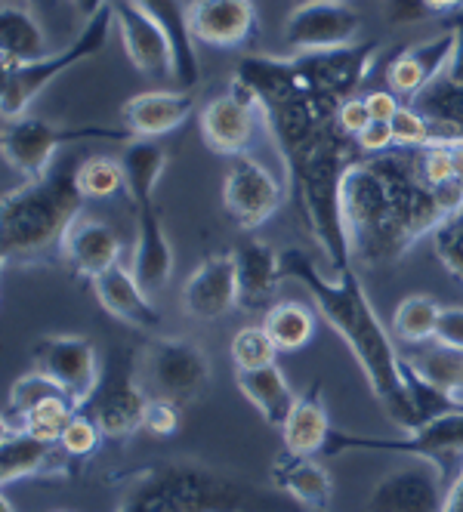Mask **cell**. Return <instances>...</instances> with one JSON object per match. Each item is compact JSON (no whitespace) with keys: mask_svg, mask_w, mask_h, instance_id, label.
Returning a JSON list of instances; mask_svg holds the SVG:
<instances>
[{"mask_svg":"<svg viewBox=\"0 0 463 512\" xmlns=\"http://www.w3.org/2000/svg\"><path fill=\"white\" fill-rule=\"evenodd\" d=\"M343 223L352 256L365 266H393L423 238L451 223L439 195L414 164L393 155L355 158L343 176Z\"/></svg>","mask_w":463,"mask_h":512,"instance_id":"1","label":"cell"},{"mask_svg":"<svg viewBox=\"0 0 463 512\" xmlns=\"http://www.w3.org/2000/svg\"><path fill=\"white\" fill-rule=\"evenodd\" d=\"M281 269H284V278L300 281L309 290L318 315H322L334 327V334L349 346L374 398L380 401L383 414L402 432H414L417 420H414V405H411L405 377H402V352L393 346V337L386 334V327L355 266L340 275H325L306 250L291 247V250H281Z\"/></svg>","mask_w":463,"mask_h":512,"instance_id":"2","label":"cell"},{"mask_svg":"<svg viewBox=\"0 0 463 512\" xmlns=\"http://www.w3.org/2000/svg\"><path fill=\"white\" fill-rule=\"evenodd\" d=\"M115 512H281L251 482L195 460H164L118 475Z\"/></svg>","mask_w":463,"mask_h":512,"instance_id":"3","label":"cell"},{"mask_svg":"<svg viewBox=\"0 0 463 512\" xmlns=\"http://www.w3.org/2000/svg\"><path fill=\"white\" fill-rule=\"evenodd\" d=\"M78 164L71 155H62L44 176L25 179L19 189L4 195L0 256L7 269H25L53 250L59 253L65 232L75 226L87 201L78 189Z\"/></svg>","mask_w":463,"mask_h":512,"instance_id":"4","label":"cell"},{"mask_svg":"<svg viewBox=\"0 0 463 512\" xmlns=\"http://www.w3.org/2000/svg\"><path fill=\"white\" fill-rule=\"evenodd\" d=\"M112 28H115V7L109 0V7H102L96 16H90L81 28V34L68 47L47 53L34 62H22V65H10L4 68V121L22 118L25 108L38 99L62 71L81 65L84 59H93L96 53L105 50L112 38Z\"/></svg>","mask_w":463,"mask_h":512,"instance_id":"5","label":"cell"},{"mask_svg":"<svg viewBox=\"0 0 463 512\" xmlns=\"http://www.w3.org/2000/svg\"><path fill=\"white\" fill-rule=\"evenodd\" d=\"M121 142L127 145L133 133L127 127H102V124H84V127H65L44 118H13L4 121V136H0V149H4L7 164L22 179L44 176L59 158V149L75 142Z\"/></svg>","mask_w":463,"mask_h":512,"instance_id":"6","label":"cell"},{"mask_svg":"<svg viewBox=\"0 0 463 512\" xmlns=\"http://www.w3.org/2000/svg\"><path fill=\"white\" fill-rule=\"evenodd\" d=\"M136 371L152 398L189 408L210 386L207 352L180 337H155L136 352Z\"/></svg>","mask_w":463,"mask_h":512,"instance_id":"7","label":"cell"},{"mask_svg":"<svg viewBox=\"0 0 463 512\" xmlns=\"http://www.w3.org/2000/svg\"><path fill=\"white\" fill-rule=\"evenodd\" d=\"M343 451L411 454L436 463L451 482H457L463 472V411L436 417L414 432H405V438H371V435H349L334 429L325 454H343Z\"/></svg>","mask_w":463,"mask_h":512,"instance_id":"8","label":"cell"},{"mask_svg":"<svg viewBox=\"0 0 463 512\" xmlns=\"http://www.w3.org/2000/svg\"><path fill=\"white\" fill-rule=\"evenodd\" d=\"M152 395L146 392L136 371V355H127L124 361L115 358L109 371L102 374L93 398L81 408L87 417L96 420L105 438L115 442H127L130 435L146 429V411H149Z\"/></svg>","mask_w":463,"mask_h":512,"instance_id":"9","label":"cell"},{"mask_svg":"<svg viewBox=\"0 0 463 512\" xmlns=\"http://www.w3.org/2000/svg\"><path fill=\"white\" fill-rule=\"evenodd\" d=\"M121 167L127 179V198L133 204L136 216V247H158L170 244L164 219L155 207V192H158V179L164 176L170 164V152L158 139H130L121 149Z\"/></svg>","mask_w":463,"mask_h":512,"instance_id":"10","label":"cell"},{"mask_svg":"<svg viewBox=\"0 0 463 512\" xmlns=\"http://www.w3.org/2000/svg\"><path fill=\"white\" fill-rule=\"evenodd\" d=\"M454 482L430 463L414 460L405 466L389 469L371 488L365 509L368 512H445Z\"/></svg>","mask_w":463,"mask_h":512,"instance_id":"11","label":"cell"},{"mask_svg":"<svg viewBox=\"0 0 463 512\" xmlns=\"http://www.w3.org/2000/svg\"><path fill=\"white\" fill-rule=\"evenodd\" d=\"M284 44L297 53H325L359 44L362 16L346 0H297L284 19Z\"/></svg>","mask_w":463,"mask_h":512,"instance_id":"12","label":"cell"},{"mask_svg":"<svg viewBox=\"0 0 463 512\" xmlns=\"http://www.w3.org/2000/svg\"><path fill=\"white\" fill-rule=\"evenodd\" d=\"M284 204V186L275 173L254 155L229 158L223 179V210L241 232H257Z\"/></svg>","mask_w":463,"mask_h":512,"instance_id":"13","label":"cell"},{"mask_svg":"<svg viewBox=\"0 0 463 512\" xmlns=\"http://www.w3.org/2000/svg\"><path fill=\"white\" fill-rule=\"evenodd\" d=\"M31 361H34V371L47 374L65 389V395L75 401L78 411L93 398L102 380L96 346L87 337H75V334L41 337L31 346Z\"/></svg>","mask_w":463,"mask_h":512,"instance_id":"14","label":"cell"},{"mask_svg":"<svg viewBox=\"0 0 463 512\" xmlns=\"http://www.w3.org/2000/svg\"><path fill=\"white\" fill-rule=\"evenodd\" d=\"M377 53H380L377 41H371V44L359 41V44L325 50V53H297V68H300L303 84L312 93L343 105L346 99L355 96V90H359L362 81L368 78Z\"/></svg>","mask_w":463,"mask_h":512,"instance_id":"15","label":"cell"},{"mask_svg":"<svg viewBox=\"0 0 463 512\" xmlns=\"http://www.w3.org/2000/svg\"><path fill=\"white\" fill-rule=\"evenodd\" d=\"M112 7H115V28L121 34V44L130 62L149 78L176 81V59L164 28L146 10L136 7L133 0H112Z\"/></svg>","mask_w":463,"mask_h":512,"instance_id":"16","label":"cell"},{"mask_svg":"<svg viewBox=\"0 0 463 512\" xmlns=\"http://www.w3.org/2000/svg\"><path fill=\"white\" fill-rule=\"evenodd\" d=\"M260 124H263L260 108L251 102H241L235 93L210 99L198 115V130L204 145L213 155L223 158L247 155V149L257 142Z\"/></svg>","mask_w":463,"mask_h":512,"instance_id":"17","label":"cell"},{"mask_svg":"<svg viewBox=\"0 0 463 512\" xmlns=\"http://www.w3.org/2000/svg\"><path fill=\"white\" fill-rule=\"evenodd\" d=\"M238 309L235 253H207L183 284V312L195 321H217Z\"/></svg>","mask_w":463,"mask_h":512,"instance_id":"18","label":"cell"},{"mask_svg":"<svg viewBox=\"0 0 463 512\" xmlns=\"http://www.w3.org/2000/svg\"><path fill=\"white\" fill-rule=\"evenodd\" d=\"M232 253L238 266V309L247 315H266L284 281L281 253L257 235H247Z\"/></svg>","mask_w":463,"mask_h":512,"instance_id":"19","label":"cell"},{"mask_svg":"<svg viewBox=\"0 0 463 512\" xmlns=\"http://www.w3.org/2000/svg\"><path fill=\"white\" fill-rule=\"evenodd\" d=\"M189 22L195 38L210 47H244L260 31L254 0H192Z\"/></svg>","mask_w":463,"mask_h":512,"instance_id":"20","label":"cell"},{"mask_svg":"<svg viewBox=\"0 0 463 512\" xmlns=\"http://www.w3.org/2000/svg\"><path fill=\"white\" fill-rule=\"evenodd\" d=\"M71 457L50 442H41L22 429L4 426L0 432V482L13 485L22 479H65Z\"/></svg>","mask_w":463,"mask_h":512,"instance_id":"21","label":"cell"},{"mask_svg":"<svg viewBox=\"0 0 463 512\" xmlns=\"http://www.w3.org/2000/svg\"><path fill=\"white\" fill-rule=\"evenodd\" d=\"M451 56H454V31L445 28L442 34H433V38L405 47L393 59V65L386 68V84L396 96L414 99L417 93H423L433 81L445 75Z\"/></svg>","mask_w":463,"mask_h":512,"instance_id":"22","label":"cell"},{"mask_svg":"<svg viewBox=\"0 0 463 512\" xmlns=\"http://www.w3.org/2000/svg\"><path fill=\"white\" fill-rule=\"evenodd\" d=\"M93 294L99 300V306L109 312L112 318L136 327V331H149V334H158L161 331V312L158 306L152 303V294L142 290V284L136 281L133 269H127L124 263L112 266L109 272H102L90 281Z\"/></svg>","mask_w":463,"mask_h":512,"instance_id":"23","label":"cell"},{"mask_svg":"<svg viewBox=\"0 0 463 512\" xmlns=\"http://www.w3.org/2000/svg\"><path fill=\"white\" fill-rule=\"evenodd\" d=\"M121 253H124V244L115 235V229L96 216H87V213H81L75 219V226L65 232L62 247H59L62 260L75 269V275H81L87 281H93L96 275L118 266Z\"/></svg>","mask_w":463,"mask_h":512,"instance_id":"24","label":"cell"},{"mask_svg":"<svg viewBox=\"0 0 463 512\" xmlns=\"http://www.w3.org/2000/svg\"><path fill=\"white\" fill-rule=\"evenodd\" d=\"M195 112V90H146L124 102V127L133 139H161Z\"/></svg>","mask_w":463,"mask_h":512,"instance_id":"25","label":"cell"},{"mask_svg":"<svg viewBox=\"0 0 463 512\" xmlns=\"http://www.w3.org/2000/svg\"><path fill=\"white\" fill-rule=\"evenodd\" d=\"M136 7L146 10L167 34L176 59V84L183 90H195L201 81V65H198V38L189 22V4L183 0H133Z\"/></svg>","mask_w":463,"mask_h":512,"instance_id":"26","label":"cell"},{"mask_svg":"<svg viewBox=\"0 0 463 512\" xmlns=\"http://www.w3.org/2000/svg\"><path fill=\"white\" fill-rule=\"evenodd\" d=\"M331 420H328V408L322 398V383H312L303 395H297V405L288 414L281 426V438H284V451L288 454H300V457H318L328 451L331 442Z\"/></svg>","mask_w":463,"mask_h":512,"instance_id":"27","label":"cell"},{"mask_svg":"<svg viewBox=\"0 0 463 512\" xmlns=\"http://www.w3.org/2000/svg\"><path fill=\"white\" fill-rule=\"evenodd\" d=\"M272 485L306 509H328L334 494V482L322 463L288 451L272 463Z\"/></svg>","mask_w":463,"mask_h":512,"instance_id":"28","label":"cell"},{"mask_svg":"<svg viewBox=\"0 0 463 512\" xmlns=\"http://www.w3.org/2000/svg\"><path fill=\"white\" fill-rule=\"evenodd\" d=\"M235 383H238L241 395L260 411V417L275 429L284 426V420H288V414L297 405V395H294L288 377H284V371L278 368V364L247 368V371L235 368Z\"/></svg>","mask_w":463,"mask_h":512,"instance_id":"29","label":"cell"},{"mask_svg":"<svg viewBox=\"0 0 463 512\" xmlns=\"http://www.w3.org/2000/svg\"><path fill=\"white\" fill-rule=\"evenodd\" d=\"M47 34L28 4H4L0 10V65H22L47 56Z\"/></svg>","mask_w":463,"mask_h":512,"instance_id":"30","label":"cell"},{"mask_svg":"<svg viewBox=\"0 0 463 512\" xmlns=\"http://www.w3.org/2000/svg\"><path fill=\"white\" fill-rule=\"evenodd\" d=\"M408 105L417 108L426 121H433L439 127L442 139L463 142V84H454L442 75L423 93H417Z\"/></svg>","mask_w":463,"mask_h":512,"instance_id":"31","label":"cell"},{"mask_svg":"<svg viewBox=\"0 0 463 512\" xmlns=\"http://www.w3.org/2000/svg\"><path fill=\"white\" fill-rule=\"evenodd\" d=\"M263 327L278 352H300L315 337V312L303 303H275L263 315Z\"/></svg>","mask_w":463,"mask_h":512,"instance_id":"32","label":"cell"},{"mask_svg":"<svg viewBox=\"0 0 463 512\" xmlns=\"http://www.w3.org/2000/svg\"><path fill=\"white\" fill-rule=\"evenodd\" d=\"M442 306L426 297V294H411L396 306L393 315V334L408 343V346H423L436 340V324H439Z\"/></svg>","mask_w":463,"mask_h":512,"instance_id":"33","label":"cell"},{"mask_svg":"<svg viewBox=\"0 0 463 512\" xmlns=\"http://www.w3.org/2000/svg\"><path fill=\"white\" fill-rule=\"evenodd\" d=\"M414 361V368L430 380L433 386H439L442 392H448L457 405L463 408V349H451V346H430L420 355H408Z\"/></svg>","mask_w":463,"mask_h":512,"instance_id":"34","label":"cell"},{"mask_svg":"<svg viewBox=\"0 0 463 512\" xmlns=\"http://www.w3.org/2000/svg\"><path fill=\"white\" fill-rule=\"evenodd\" d=\"M402 377H405V389H408V398H411V405H414L417 429L426 426L430 420H436V417L463 411L448 392H442L439 386H433L430 380H426V377L414 368V361H411L408 355H402Z\"/></svg>","mask_w":463,"mask_h":512,"instance_id":"35","label":"cell"},{"mask_svg":"<svg viewBox=\"0 0 463 512\" xmlns=\"http://www.w3.org/2000/svg\"><path fill=\"white\" fill-rule=\"evenodd\" d=\"M75 414H78V408L71 405L68 398H50V401H41L38 408H31L16 423H4V426L22 429V432L34 435V438H41V442L59 445L65 429H68V423L75 420Z\"/></svg>","mask_w":463,"mask_h":512,"instance_id":"36","label":"cell"},{"mask_svg":"<svg viewBox=\"0 0 463 512\" xmlns=\"http://www.w3.org/2000/svg\"><path fill=\"white\" fill-rule=\"evenodd\" d=\"M50 398H68L65 389L50 380L47 374L41 371H28L22 374L13 386H10V395H7V411H4V423H16L19 417H25L31 408H38L41 401H50ZM71 401V398H68ZM75 405V401H71Z\"/></svg>","mask_w":463,"mask_h":512,"instance_id":"37","label":"cell"},{"mask_svg":"<svg viewBox=\"0 0 463 512\" xmlns=\"http://www.w3.org/2000/svg\"><path fill=\"white\" fill-rule=\"evenodd\" d=\"M127 186L124 179V167L118 158L109 155H90L81 158L78 164V189L87 201H99V198H112Z\"/></svg>","mask_w":463,"mask_h":512,"instance_id":"38","label":"cell"},{"mask_svg":"<svg viewBox=\"0 0 463 512\" xmlns=\"http://www.w3.org/2000/svg\"><path fill=\"white\" fill-rule=\"evenodd\" d=\"M229 352H232L235 368L247 371V368H266V364H275L278 346L272 343L263 324H247L232 337Z\"/></svg>","mask_w":463,"mask_h":512,"instance_id":"39","label":"cell"},{"mask_svg":"<svg viewBox=\"0 0 463 512\" xmlns=\"http://www.w3.org/2000/svg\"><path fill=\"white\" fill-rule=\"evenodd\" d=\"M389 127H393V136L399 145H411V149H426V145H436L442 142V133L433 121H426L417 108L411 105H402L396 118L389 121Z\"/></svg>","mask_w":463,"mask_h":512,"instance_id":"40","label":"cell"},{"mask_svg":"<svg viewBox=\"0 0 463 512\" xmlns=\"http://www.w3.org/2000/svg\"><path fill=\"white\" fill-rule=\"evenodd\" d=\"M102 438H105V435H102V429L96 426V420L87 417L84 411H78L75 420L68 423V429H65V435H62V442H59V448H62L71 460H87L90 454H96V448H99Z\"/></svg>","mask_w":463,"mask_h":512,"instance_id":"41","label":"cell"},{"mask_svg":"<svg viewBox=\"0 0 463 512\" xmlns=\"http://www.w3.org/2000/svg\"><path fill=\"white\" fill-rule=\"evenodd\" d=\"M436 253H439V263L463 281V216L451 219L448 226H442L436 232Z\"/></svg>","mask_w":463,"mask_h":512,"instance_id":"42","label":"cell"},{"mask_svg":"<svg viewBox=\"0 0 463 512\" xmlns=\"http://www.w3.org/2000/svg\"><path fill=\"white\" fill-rule=\"evenodd\" d=\"M180 411H183V408L170 405V401L152 398V401H149V411H146V429H149L152 435H164V438H167V435H176V432H180V423H183Z\"/></svg>","mask_w":463,"mask_h":512,"instance_id":"43","label":"cell"},{"mask_svg":"<svg viewBox=\"0 0 463 512\" xmlns=\"http://www.w3.org/2000/svg\"><path fill=\"white\" fill-rule=\"evenodd\" d=\"M368 124H371V112H368V105H365V99H346L340 108H337V127L346 133V136H352V139H359L365 130H368Z\"/></svg>","mask_w":463,"mask_h":512,"instance_id":"44","label":"cell"},{"mask_svg":"<svg viewBox=\"0 0 463 512\" xmlns=\"http://www.w3.org/2000/svg\"><path fill=\"white\" fill-rule=\"evenodd\" d=\"M433 16L426 0H386V22L389 25H417Z\"/></svg>","mask_w":463,"mask_h":512,"instance_id":"45","label":"cell"},{"mask_svg":"<svg viewBox=\"0 0 463 512\" xmlns=\"http://www.w3.org/2000/svg\"><path fill=\"white\" fill-rule=\"evenodd\" d=\"M439 346L463 349V306H445L436 324V340Z\"/></svg>","mask_w":463,"mask_h":512,"instance_id":"46","label":"cell"},{"mask_svg":"<svg viewBox=\"0 0 463 512\" xmlns=\"http://www.w3.org/2000/svg\"><path fill=\"white\" fill-rule=\"evenodd\" d=\"M355 145H359V152L365 155H386L396 145L393 127H389V121H371L368 130L355 139Z\"/></svg>","mask_w":463,"mask_h":512,"instance_id":"47","label":"cell"},{"mask_svg":"<svg viewBox=\"0 0 463 512\" xmlns=\"http://www.w3.org/2000/svg\"><path fill=\"white\" fill-rule=\"evenodd\" d=\"M365 105H368V112H371V121H393L396 112L402 108V102L396 99L393 90H374V93H368Z\"/></svg>","mask_w":463,"mask_h":512,"instance_id":"48","label":"cell"},{"mask_svg":"<svg viewBox=\"0 0 463 512\" xmlns=\"http://www.w3.org/2000/svg\"><path fill=\"white\" fill-rule=\"evenodd\" d=\"M448 28L454 31V56H451V65L445 71V78L454 81V84H463V10L451 19Z\"/></svg>","mask_w":463,"mask_h":512,"instance_id":"49","label":"cell"},{"mask_svg":"<svg viewBox=\"0 0 463 512\" xmlns=\"http://www.w3.org/2000/svg\"><path fill=\"white\" fill-rule=\"evenodd\" d=\"M75 4V10L84 16V19H90V16H96L102 7H109V0H71Z\"/></svg>","mask_w":463,"mask_h":512,"instance_id":"50","label":"cell"},{"mask_svg":"<svg viewBox=\"0 0 463 512\" xmlns=\"http://www.w3.org/2000/svg\"><path fill=\"white\" fill-rule=\"evenodd\" d=\"M445 512H463V472H460V479L451 488V497H448V509Z\"/></svg>","mask_w":463,"mask_h":512,"instance_id":"51","label":"cell"},{"mask_svg":"<svg viewBox=\"0 0 463 512\" xmlns=\"http://www.w3.org/2000/svg\"><path fill=\"white\" fill-rule=\"evenodd\" d=\"M426 4L433 7V13H454V10H463V0H426Z\"/></svg>","mask_w":463,"mask_h":512,"instance_id":"52","label":"cell"},{"mask_svg":"<svg viewBox=\"0 0 463 512\" xmlns=\"http://www.w3.org/2000/svg\"><path fill=\"white\" fill-rule=\"evenodd\" d=\"M0 512H16V509H13V500H10L7 494L0 497Z\"/></svg>","mask_w":463,"mask_h":512,"instance_id":"53","label":"cell"},{"mask_svg":"<svg viewBox=\"0 0 463 512\" xmlns=\"http://www.w3.org/2000/svg\"><path fill=\"white\" fill-rule=\"evenodd\" d=\"M309 512H328V509H309Z\"/></svg>","mask_w":463,"mask_h":512,"instance_id":"54","label":"cell"},{"mask_svg":"<svg viewBox=\"0 0 463 512\" xmlns=\"http://www.w3.org/2000/svg\"><path fill=\"white\" fill-rule=\"evenodd\" d=\"M31 4H44V0H31Z\"/></svg>","mask_w":463,"mask_h":512,"instance_id":"55","label":"cell"}]
</instances>
